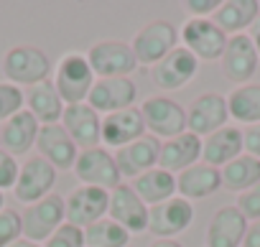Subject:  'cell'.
I'll list each match as a JSON object with an SVG mask.
<instances>
[{
  "instance_id": "1",
  "label": "cell",
  "mask_w": 260,
  "mask_h": 247,
  "mask_svg": "<svg viewBox=\"0 0 260 247\" xmlns=\"http://www.w3.org/2000/svg\"><path fill=\"white\" fill-rule=\"evenodd\" d=\"M0 72H3L6 82L16 84V87H34V84H41L46 79H51L54 74V66H51V59L44 49L39 46H31V44H18V46H11L6 54H3V61H0Z\"/></svg>"
},
{
  "instance_id": "2",
  "label": "cell",
  "mask_w": 260,
  "mask_h": 247,
  "mask_svg": "<svg viewBox=\"0 0 260 247\" xmlns=\"http://www.w3.org/2000/svg\"><path fill=\"white\" fill-rule=\"evenodd\" d=\"M51 79H54V87H56L59 97L64 99V104H82V102H87L97 77L87 61V54L69 51L56 61Z\"/></svg>"
},
{
  "instance_id": "3",
  "label": "cell",
  "mask_w": 260,
  "mask_h": 247,
  "mask_svg": "<svg viewBox=\"0 0 260 247\" xmlns=\"http://www.w3.org/2000/svg\"><path fill=\"white\" fill-rule=\"evenodd\" d=\"M179 46V31L171 21H164V18H156V21H148L136 36L130 41V49L136 54V61L141 66H153L158 64L164 56H169L174 49Z\"/></svg>"
},
{
  "instance_id": "4",
  "label": "cell",
  "mask_w": 260,
  "mask_h": 247,
  "mask_svg": "<svg viewBox=\"0 0 260 247\" xmlns=\"http://www.w3.org/2000/svg\"><path fill=\"white\" fill-rule=\"evenodd\" d=\"M141 112L146 122V133L158 140H169L186 133V107H181L176 99L166 94L148 97L141 104Z\"/></svg>"
},
{
  "instance_id": "5",
  "label": "cell",
  "mask_w": 260,
  "mask_h": 247,
  "mask_svg": "<svg viewBox=\"0 0 260 247\" xmlns=\"http://www.w3.org/2000/svg\"><path fill=\"white\" fill-rule=\"evenodd\" d=\"M179 39L181 46L191 51L202 64V61H219L230 36L212 18H186L179 31Z\"/></svg>"
},
{
  "instance_id": "6",
  "label": "cell",
  "mask_w": 260,
  "mask_h": 247,
  "mask_svg": "<svg viewBox=\"0 0 260 247\" xmlns=\"http://www.w3.org/2000/svg\"><path fill=\"white\" fill-rule=\"evenodd\" d=\"M199 74V59L186 51L181 44L169 54L164 56L158 64H153L148 69V79L156 89L161 92H176V89H184L189 82H194V77Z\"/></svg>"
},
{
  "instance_id": "7",
  "label": "cell",
  "mask_w": 260,
  "mask_h": 247,
  "mask_svg": "<svg viewBox=\"0 0 260 247\" xmlns=\"http://www.w3.org/2000/svg\"><path fill=\"white\" fill-rule=\"evenodd\" d=\"M67 222L64 214V196L49 194L36 204H28L21 211V224H23V237L31 242L44 244L61 224Z\"/></svg>"
},
{
  "instance_id": "8",
  "label": "cell",
  "mask_w": 260,
  "mask_h": 247,
  "mask_svg": "<svg viewBox=\"0 0 260 247\" xmlns=\"http://www.w3.org/2000/svg\"><path fill=\"white\" fill-rule=\"evenodd\" d=\"M72 171L79 179V184H84V186H97V189L112 191V189H117L122 184V176L117 171L115 156L105 146H97V148H89V151H79L77 163H74Z\"/></svg>"
},
{
  "instance_id": "9",
  "label": "cell",
  "mask_w": 260,
  "mask_h": 247,
  "mask_svg": "<svg viewBox=\"0 0 260 247\" xmlns=\"http://www.w3.org/2000/svg\"><path fill=\"white\" fill-rule=\"evenodd\" d=\"M87 61L97 79L105 77H130L138 69L136 54L125 41H97L87 51Z\"/></svg>"
},
{
  "instance_id": "10",
  "label": "cell",
  "mask_w": 260,
  "mask_h": 247,
  "mask_svg": "<svg viewBox=\"0 0 260 247\" xmlns=\"http://www.w3.org/2000/svg\"><path fill=\"white\" fill-rule=\"evenodd\" d=\"M107 206H110V191L97 189V186L79 184L64 196L67 224H74L79 229H87L89 224L107 217Z\"/></svg>"
},
{
  "instance_id": "11",
  "label": "cell",
  "mask_w": 260,
  "mask_h": 247,
  "mask_svg": "<svg viewBox=\"0 0 260 247\" xmlns=\"http://www.w3.org/2000/svg\"><path fill=\"white\" fill-rule=\"evenodd\" d=\"M194 222V204L181 199L179 194L148 206V229L156 239H174L176 234L186 232Z\"/></svg>"
},
{
  "instance_id": "12",
  "label": "cell",
  "mask_w": 260,
  "mask_h": 247,
  "mask_svg": "<svg viewBox=\"0 0 260 247\" xmlns=\"http://www.w3.org/2000/svg\"><path fill=\"white\" fill-rule=\"evenodd\" d=\"M136 99H138V87L130 77H105V79H94L87 104L105 117L120 110L136 107Z\"/></svg>"
},
{
  "instance_id": "13",
  "label": "cell",
  "mask_w": 260,
  "mask_h": 247,
  "mask_svg": "<svg viewBox=\"0 0 260 247\" xmlns=\"http://www.w3.org/2000/svg\"><path fill=\"white\" fill-rule=\"evenodd\" d=\"M230 120L227 112V97L217 94V92H204L199 97L191 99V104L186 107V130L207 138L217 130H222Z\"/></svg>"
},
{
  "instance_id": "14",
  "label": "cell",
  "mask_w": 260,
  "mask_h": 247,
  "mask_svg": "<svg viewBox=\"0 0 260 247\" xmlns=\"http://www.w3.org/2000/svg\"><path fill=\"white\" fill-rule=\"evenodd\" d=\"M54 184H56V168L49 161H44L41 156H31L21 163L13 194L21 204L28 206V204H36L44 196H49Z\"/></svg>"
},
{
  "instance_id": "15",
  "label": "cell",
  "mask_w": 260,
  "mask_h": 247,
  "mask_svg": "<svg viewBox=\"0 0 260 247\" xmlns=\"http://www.w3.org/2000/svg\"><path fill=\"white\" fill-rule=\"evenodd\" d=\"M61 128L69 133V138L77 143L79 151L102 146V115H97L87 102L64 107Z\"/></svg>"
},
{
  "instance_id": "16",
  "label": "cell",
  "mask_w": 260,
  "mask_h": 247,
  "mask_svg": "<svg viewBox=\"0 0 260 247\" xmlns=\"http://www.w3.org/2000/svg\"><path fill=\"white\" fill-rule=\"evenodd\" d=\"M107 217L115 219L130 234H138V232L148 229V206L141 201V196L133 191L130 184H120L117 189L110 191Z\"/></svg>"
},
{
  "instance_id": "17",
  "label": "cell",
  "mask_w": 260,
  "mask_h": 247,
  "mask_svg": "<svg viewBox=\"0 0 260 247\" xmlns=\"http://www.w3.org/2000/svg\"><path fill=\"white\" fill-rule=\"evenodd\" d=\"M148 135L146 133V122H143V112L141 107H130V110H120L112 115L102 117V146L107 151H117L125 148L133 140Z\"/></svg>"
},
{
  "instance_id": "18",
  "label": "cell",
  "mask_w": 260,
  "mask_h": 247,
  "mask_svg": "<svg viewBox=\"0 0 260 247\" xmlns=\"http://www.w3.org/2000/svg\"><path fill=\"white\" fill-rule=\"evenodd\" d=\"M257 61H260V56H257V51H255V46H252V41H250L247 33L230 36L227 39V46H224V54L219 59L224 77L235 87L247 84L252 79V74L257 69Z\"/></svg>"
},
{
  "instance_id": "19",
  "label": "cell",
  "mask_w": 260,
  "mask_h": 247,
  "mask_svg": "<svg viewBox=\"0 0 260 247\" xmlns=\"http://www.w3.org/2000/svg\"><path fill=\"white\" fill-rule=\"evenodd\" d=\"M36 151L56 171H72L77 163V156H79L77 143L61 128V122H56V125H41L39 138H36Z\"/></svg>"
},
{
  "instance_id": "20",
  "label": "cell",
  "mask_w": 260,
  "mask_h": 247,
  "mask_svg": "<svg viewBox=\"0 0 260 247\" xmlns=\"http://www.w3.org/2000/svg\"><path fill=\"white\" fill-rule=\"evenodd\" d=\"M158 151H161V140L153 135H143L125 148H117L112 156L122 179H138L158 166Z\"/></svg>"
},
{
  "instance_id": "21",
  "label": "cell",
  "mask_w": 260,
  "mask_h": 247,
  "mask_svg": "<svg viewBox=\"0 0 260 247\" xmlns=\"http://www.w3.org/2000/svg\"><path fill=\"white\" fill-rule=\"evenodd\" d=\"M242 153H245V138H242L240 125H230L227 122L222 130L202 138V163L207 166L224 168Z\"/></svg>"
},
{
  "instance_id": "22",
  "label": "cell",
  "mask_w": 260,
  "mask_h": 247,
  "mask_svg": "<svg viewBox=\"0 0 260 247\" xmlns=\"http://www.w3.org/2000/svg\"><path fill=\"white\" fill-rule=\"evenodd\" d=\"M202 161V138L194 133H181L176 138L161 140V151H158V168L179 176L181 171L197 166Z\"/></svg>"
},
{
  "instance_id": "23",
  "label": "cell",
  "mask_w": 260,
  "mask_h": 247,
  "mask_svg": "<svg viewBox=\"0 0 260 247\" xmlns=\"http://www.w3.org/2000/svg\"><path fill=\"white\" fill-rule=\"evenodd\" d=\"M247 224L235 204L219 206L207 224V247H242Z\"/></svg>"
},
{
  "instance_id": "24",
  "label": "cell",
  "mask_w": 260,
  "mask_h": 247,
  "mask_svg": "<svg viewBox=\"0 0 260 247\" xmlns=\"http://www.w3.org/2000/svg\"><path fill=\"white\" fill-rule=\"evenodd\" d=\"M39 130H41L39 120L28 110H21L18 115H13L8 122L0 125V148L8 151L11 156H26L36 146Z\"/></svg>"
},
{
  "instance_id": "25",
  "label": "cell",
  "mask_w": 260,
  "mask_h": 247,
  "mask_svg": "<svg viewBox=\"0 0 260 247\" xmlns=\"http://www.w3.org/2000/svg\"><path fill=\"white\" fill-rule=\"evenodd\" d=\"M222 186V173L214 166L207 163H197L186 171H181L176 176V194L186 201H197V199H207L214 191H219Z\"/></svg>"
},
{
  "instance_id": "26",
  "label": "cell",
  "mask_w": 260,
  "mask_h": 247,
  "mask_svg": "<svg viewBox=\"0 0 260 247\" xmlns=\"http://www.w3.org/2000/svg\"><path fill=\"white\" fill-rule=\"evenodd\" d=\"M64 107L67 104L59 97L54 79H46L26 89V110L39 120V125H56V122H61Z\"/></svg>"
},
{
  "instance_id": "27",
  "label": "cell",
  "mask_w": 260,
  "mask_h": 247,
  "mask_svg": "<svg viewBox=\"0 0 260 247\" xmlns=\"http://www.w3.org/2000/svg\"><path fill=\"white\" fill-rule=\"evenodd\" d=\"M257 13H260L257 0H222L219 11L212 16V21L227 36H237V33H247V28L252 26Z\"/></svg>"
},
{
  "instance_id": "28",
  "label": "cell",
  "mask_w": 260,
  "mask_h": 247,
  "mask_svg": "<svg viewBox=\"0 0 260 247\" xmlns=\"http://www.w3.org/2000/svg\"><path fill=\"white\" fill-rule=\"evenodd\" d=\"M227 112H230V120H235L237 125H245V128L257 125L260 122V84L247 82V84L235 87L227 94Z\"/></svg>"
},
{
  "instance_id": "29",
  "label": "cell",
  "mask_w": 260,
  "mask_h": 247,
  "mask_svg": "<svg viewBox=\"0 0 260 247\" xmlns=\"http://www.w3.org/2000/svg\"><path fill=\"white\" fill-rule=\"evenodd\" d=\"M130 186H133V191L141 196V201L146 206H156V204L176 196V176L164 171V168H158V166L151 168L148 173L133 179Z\"/></svg>"
},
{
  "instance_id": "30",
  "label": "cell",
  "mask_w": 260,
  "mask_h": 247,
  "mask_svg": "<svg viewBox=\"0 0 260 247\" xmlns=\"http://www.w3.org/2000/svg\"><path fill=\"white\" fill-rule=\"evenodd\" d=\"M219 173H222V189L242 194V191L252 189L255 184H260V158L242 153L232 163L219 168Z\"/></svg>"
},
{
  "instance_id": "31",
  "label": "cell",
  "mask_w": 260,
  "mask_h": 247,
  "mask_svg": "<svg viewBox=\"0 0 260 247\" xmlns=\"http://www.w3.org/2000/svg\"><path fill=\"white\" fill-rule=\"evenodd\" d=\"M127 242H130V232L122 229L110 217H102L100 222H94L84 229L87 247H127Z\"/></svg>"
},
{
  "instance_id": "32",
  "label": "cell",
  "mask_w": 260,
  "mask_h": 247,
  "mask_svg": "<svg viewBox=\"0 0 260 247\" xmlns=\"http://www.w3.org/2000/svg\"><path fill=\"white\" fill-rule=\"evenodd\" d=\"M26 110V92L11 82H0V125L8 122L13 115Z\"/></svg>"
},
{
  "instance_id": "33",
  "label": "cell",
  "mask_w": 260,
  "mask_h": 247,
  "mask_svg": "<svg viewBox=\"0 0 260 247\" xmlns=\"http://www.w3.org/2000/svg\"><path fill=\"white\" fill-rule=\"evenodd\" d=\"M23 237V224H21V211L16 209H3L0 211V247H11L16 239Z\"/></svg>"
},
{
  "instance_id": "34",
  "label": "cell",
  "mask_w": 260,
  "mask_h": 247,
  "mask_svg": "<svg viewBox=\"0 0 260 247\" xmlns=\"http://www.w3.org/2000/svg\"><path fill=\"white\" fill-rule=\"evenodd\" d=\"M44 247H87L84 244V229L74 227V224H61L46 242Z\"/></svg>"
},
{
  "instance_id": "35",
  "label": "cell",
  "mask_w": 260,
  "mask_h": 247,
  "mask_svg": "<svg viewBox=\"0 0 260 247\" xmlns=\"http://www.w3.org/2000/svg\"><path fill=\"white\" fill-rule=\"evenodd\" d=\"M235 206L240 209V214L247 219V222H257L260 219V184H255L252 189L242 191L235 201Z\"/></svg>"
},
{
  "instance_id": "36",
  "label": "cell",
  "mask_w": 260,
  "mask_h": 247,
  "mask_svg": "<svg viewBox=\"0 0 260 247\" xmlns=\"http://www.w3.org/2000/svg\"><path fill=\"white\" fill-rule=\"evenodd\" d=\"M18 171H21V163L16 161V156H11L8 151L0 148V191H3V194L16 186Z\"/></svg>"
},
{
  "instance_id": "37",
  "label": "cell",
  "mask_w": 260,
  "mask_h": 247,
  "mask_svg": "<svg viewBox=\"0 0 260 247\" xmlns=\"http://www.w3.org/2000/svg\"><path fill=\"white\" fill-rule=\"evenodd\" d=\"M184 8L191 13V18H212L219 11V0H186Z\"/></svg>"
},
{
  "instance_id": "38",
  "label": "cell",
  "mask_w": 260,
  "mask_h": 247,
  "mask_svg": "<svg viewBox=\"0 0 260 247\" xmlns=\"http://www.w3.org/2000/svg\"><path fill=\"white\" fill-rule=\"evenodd\" d=\"M242 138H245V153L252 156V158H260V122H257V125L245 128Z\"/></svg>"
},
{
  "instance_id": "39",
  "label": "cell",
  "mask_w": 260,
  "mask_h": 247,
  "mask_svg": "<svg viewBox=\"0 0 260 247\" xmlns=\"http://www.w3.org/2000/svg\"><path fill=\"white\" fill-rule=\"evenodd\" d=\"M242 247H260V219L247 224V232H245Z\"/></svg>"
},
{
  "instance_id": "40",
  "label": "cell",
  "mask_w": 260,
  "mask_h": 247,
  "mask_svg": "<svg viewBox=\"0 0 260 247\" xmlns=\"http://www.w3.org/2000/svg\"><path fill=\"white\" fill-rule=\"evenodd\" d=\"M247 36H250V41H252V46H255V51H257V56H260V13H257V18L252 21V26L247 28Z\"/></svg>"
},
{
  "instance_id": "41",
  "label": "cell",
  "mask_w": 260,
  "mask_h": 247,
  "mask_svg": "<svg viewBox=\"0 0 260 247\" xmlns=\"http://www.w3.org/2000/svg\"><path fill=\"white\" fill-rule=\"evenodd\" d=\"M148 247H184L179 239H153Z\"/></svg>"
},
{
  "instance_id": "42",
  "label": "cell",
  "mask_w": 260,
  "mask_h": 247,
  "mask_svg": "<svg viewBox=\"0 0 260 247\" xmlns=\"http://www.w3.org/2000/svg\"><path fill=\"white\" fill-rule=\"evenodd\" d=\"M11 247H44V244H39V242H31V239H26V237H21V239H16Z\"/></svg>"
},
{
  "instance_id": "43",
  "label": "cell",
  "mask_w": 260,
  "mask_h": 247,
  "mask_svg": "<svg viewBox=\"0 0 260 247\" xmlns=\"http://www.w3.org/2000/svg\"><path fill=\"white\" fill-rule=\"evenodd\" d=\"M3 209H6V194L0 191V211H3Z\"/></svg>"
},
{
  "instance_id": "44",
  "label": "cell",
  "mask_w": 260,
  "mask_h": 247,
  "mask_svg": "<svg viewBox=\"0 0 260 247\" xmlns=\"http://www.w3.org/2000/svg\"><path fill=\"white\" fill-rule=\"evenodd\" d=\"M127 247H130V244H127Z\"/></svg>"
}]
</instances>
